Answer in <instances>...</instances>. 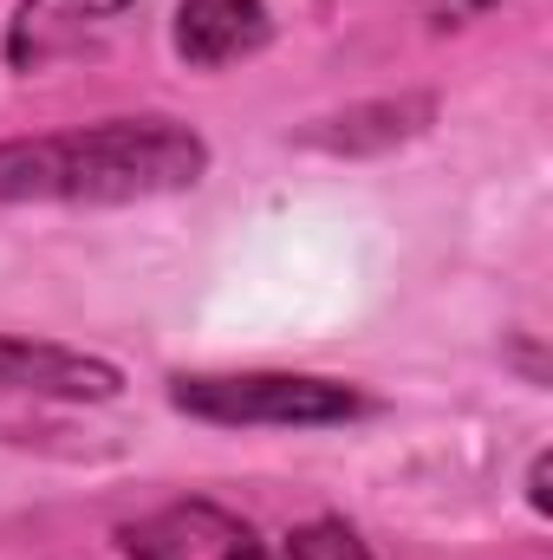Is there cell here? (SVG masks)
Segmentation results:
<instances>
[{"label":"cell","mask_w":553,"mask_h":560,"mask_svg":"<svg viewBox=\"0 0 553 560\" xmlns=\"http://www.w3.org/2000/svg\"><path fill=\"white\" fill-rule=\"evenodd\" d=\"M209 176V143L176 118H105L0 143V202H150Z\"/></svg>","instance_id":"cell-1"},{"label":"cell","mask_w":553,"mask_h":560,"mask_svg":"<svg viewBox=\"0 0 553 560\" xmlns=\"http://www.w3.org/2000/svg\"><path fill=\"white\" fill-rule=\"evenodd\" d=\"M176 411L202 423H242V430H326L365 411V392L313 372H196L169 385Z\"/></svg>","instance_id":"cell-2"},{"label":"cell","mask_w":553,"mask_h":560,"mask_svg":"<svg viewBox=\"0 0 553 560\" xmlns=\"http://www.w3.org/2000/svg\"><path fill=\"white\" fill-rule=\"evenodd\" d=\"M131 560H274L268 541L222 502H163L118 528Z\"/></svg>","instance_id":"cell-3"},{"label":"cell","mask_w":553,"mask_h":560,"mask_svg":"<svg viewBox=\"0 0 553 560\" xmlns=\"http://www.w3.org/2000/svg\"><path fill=\"white\" fill-rule=\"evenodd\" d=\"M143 0H20L13 20H7V66L13 72H46V66H66L92 46H105Z\"/></svg>","instance_id":"cell-4"},{"label":"cell","mask_w":553,"mask_h":560,"mask_svg":"<svg viewBox=\"0 0 553 560\" xmlns=\"http://www.w3.org/2000/svg\"><path fill=\"white\" fill-rule=\"evenodd\" d=\"M0 392L26 398H66V405H111L125 392V372L111 359L52 346V339H13L0 332Z\"/></svg>","instance_id":"cell-5"},{"label":"cell","mask_w":553,"mask_h":560,"mask_svg":"<svg viewBox=\"0 0 553 560\" xmlns=\"http://www.w3.org/2000/svg\"><path fill=\"white\" fill-rule=\"evenodd\" d=\"M274 39L268 0H183L176 7V59L196 72H222L235 59H255Z\"/></svg>","instance_id":"cell-6"},{"label":"cell","mask_w":553,"mask_h":560,"mask_svg":"<svg viewBox=\"0 0 553 560\" xmlns=\"http://www.w3.org/2000/svg\"><path fill=\"white\" fill-rule=\"evenodd\" d=\"M430 118H436V98H378V105H352V112H339V118L306 125L299 143H313V150H339V156H358V150H391V143L416 138Z\"/></svg>","instance_id":"cell-7"},{"label":"cell","mask_w":553,"mask_h":560,"mask_svg":"<svg viewBox=\"0 0 553 560\" xmlns=\"http://www.w3.org/2000/svg\"><path fill=\"white\" fill-rule=\"evenodd\" d=\"M286 560H378V555H372L345 522H306V528H293Z\"/></svg>","instance_id":"cell-8"}]
</instances>
